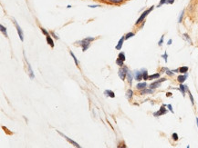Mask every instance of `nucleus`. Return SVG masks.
I'll return each instance as SVG.
<instances>
[{
    "mask_svg": "<svg viewBox=\"0 0 198 148\" xmlns=\"http://www.w3.org/2000/svg\"><path fill=\"white\" fill-rule=\"evenodd\" d=\"M94 40H95V38H94V37H86V38L82 39L81 41H79L77 43H79V45L82 47V51L85 52L87 49L91 46V42L94 41Z\"/></svg>",
    "mask_w": 198,
    "mask_h": 148,
    "instance_id": "nucleus-1",
    "label": "nucleus"
},
{
    "mask_svg": "<svg viewBox=\"0 0 198 148\" xmlns=\"http://www.w3.org/2000/svg\"><path fill=\"white\" fill-rule=\"evenodd\" d=\"M153 9H154V6H152L150 8H148L147 10H145L144 12H143L142 15H141V17H139L137 19V21L135 22V25H139V24H141V23H142L143 21H144V19H145V17L148 16V15H149Z\"/></svg>",
    "mask_w": 198,
    "mask_h": 148,
    "instance_id": "nucleus-2",
    "label": "nucleus"
},
{
    "mask_svg": "<svg viewBox=\"0 0 198 148\" xmlns=\"http://www.w3.org/2000/svg\"><path fill=\"white\" fill-rule=\"evenodd\" d=\"M128 68L127 66H121V68L119 69V72H118V75L120 76V78L121 80H124L125 77L127 76V73H128Z\"/></svg>",
    "mask_w": 198,
    "mask_h": 148,
    "instance_id": "nucleus-3",
    "label": "nucleus"
},
{
    "mask_svg": "<svg viewBox=\"0 0 198 148\" xmlns=\"http://www.w3.org/2000/svg\"><path fill=\"white\" fill-rule=\"evenodd\" d=\"M13 22H14V24H15V27H16V28H17V34H18V36H19V38H20L21 41H24V33H23V31H22L21 27H19V25L17 24V22L16 19L13 18Z\"/></svg>",
    "mask_w": 198,
    "mask_h": 148,
    "instance_id": "nucleus-4",
    "label": "nucleus"
},
{
    "mask_svg": "<svg viewBox=\"0 0 198 148\" xmlns=\"http://www.w3.org/2000/svg\"><path fill=\"white\" fill-rule=\"evenodd\" d=\"M167 106H165V105H162V106H161V108L159 110H158L157 112H155L154 114H153V115H154L155 117H158V116H161V115H165L166 113H167V109H166V107Z\"/></svg>",
    "mask_w": 198,
    "mask_h": 148,
    "instance_id": "nucleus-5",
    "label": "nucleus"
},
{
    "mask_svg": "<svg viewBox=\"0 0 198 148\" xmlns=\"http://www.w3.org/2000/svg\"><path fill=\"white\" fill-rule=\"evenodd\" d=\"M57 132H58V134H59V135H60L61 136H63L64 138H65V139H66V140H67V141H68V143H70V144L73 145L74 146H75V147H78V148H81V145H79V144H78V143H76L75 141H73L72 139H70V137H68L67 135H64V134H62V133H61V132H59V131H58V130H57Z\"/></svg>",
    "mask_w": 198,
    "mask_h": 148,
    "instance_id": "nucleus-6",
    "label": "nucleus"
},
{
    "mask_svg": "<svg viewBox=\"0 0 198 148\" xmlns=\"http://www.w3.org/2000/svg\"><path fill=\"white\" fill-rule=\"evenodd\" d=\"M165 80H166L165 78H162V79H160V80H157V81H155V82L152 83L149 87L151 88V89H155V88L159 87V86H161V83H162V82L165 81Z\"/></svg>",
    "mask_w": 198,
    "mask_h": 148,
    "instance_id": "nucleus-7",
    "label": "nucleus"
},
{
    "mask_svg": "<svg viewBox=\"0 0 198 148\" xmlns=\"http://www.w3.org/2000/svg\"><path fill=\"white\" fill-rule=\"evenodd\" d=\"M134 78L137 81H141L143 79V71H135L134 72Z\"/></svg>",
    "mask_w": 198,
    "mask_h": 148,
    "instance_id": "nucleus-8",
    "label": "nucleus"
},
{
    "mask_svg": "<svg viewBox=\"0 0 198 148\" xmlns=\"http://www.w3.org/2000/svg\"><path fill=\"white\" fill-rule=\"evenodd\" d=\"M175 3V0H160V3L158 5V7H162V5H172Z\"/></svg>",
    "mask_w": 198,
    "mask_h": 148,
    "instance_id": "nucleus-9",
    "label": "nucleus"
},
{
    "mask_svg": "<svg viewBox=\"0 0 198 148\" xmlns=\"http://www.w3.org/2000/svg\"><path fill=\"white\" fill-rule=\"evenodd\" d=\"M179 90L181 91L183 96L185 97V92L188 91V87H187V86H185V85H183V84H180V86H179Z\"/></svg>",
    "mask_w": 198,
    "mask_h": 148,
    "instance_id": "nucleus-10",
    "label": "nucleus"
},
{
    "mask_svg": "<svg viewBox=\"0 0 198 148\" xmlns=\"http://www.w3.org/2000/svg\"><path fill=\"white\" fill-rule=\"evenodd\" d=\"M124 40H125V37H122L120 39V40H119V42H118V44H117V46H116V49H117V50H121V49Z\"/></svg>",
    "mask_w": 198,
    "mask_h": 148,
    "instance_id": "nucleus-11",
    "label": "nucleus"
},
{
    "mask_svg": "<svg viewBox=\"0 0 198 148\" xmlns=\"http://www.w3.org/2000/svg\"><path fill=\"white\" fill-rule=\"evenodd\" d=\"M46 39H47L48 44V45L50 46L51 47H54V46H55V44H54V41H53V39L51 38L50 35H48V36H47V37H46Z\"/></svg>",
    "mask_w": 198,
    "mask_h": 148,
    "instance_id": "nucleus-12",
    "label": "nucleus"
},
{
    "mask_svg": "<svg viewBox=\"0 0 198 148\" xmlns=\"http://www.w3.org/2000/svg\"><path fill=\"white\" fill-rule=\"evenodd\" d=\"M26 60H27V59H26ZM27 65H28V68L29 76H30L31 79H34V78H35V76H34V73H33V70H32V68H31V66L29 65L28 61H27Z\"/></svg>",
    "mask_w": 198,
    "mask_h": 148,
    "instance_id": "nucleus-13",
    "label": "nucleus"
},
{
    "mask_svg": "<svg viewBox=\"0 0 198 148\" xmlns=\"http://www.w3.org/2000/svg\"><path fill=\"white\" fill-rule=\"evenodd\" d=\"M146 86H147V84L145 82H143V83L137 84L136 88H137V89H139V90H142V89H144V88H146Z\"/></svg>",
    "mask_w": 198,
    "mask_h": 148,
    "instance_id": "nucleus-14",
    "label": "nucleus"
},
{
    "mask_svg": "<svg viewBox=\"0 0 198 148\" xmlns=\"http://www.w3.org/2000/svg\"><path fill=\"white\" fill-rule=\"evenodd\" d=\"M186 79H187V75H186V74H185V75H184V76H179L177 77V80L180 84H183Z\"/></svg>",
    "mask_w": 198,
    "mask_h": 148,
    "instance_id": "nucleus-15",
    "label": "nucleus"
},
{
    "mask_svg": "<svg viewBox=\"0 0 198 148\" xmlns=\"http://www.w3.org/2000/svg\"><path fill=\"white\" fill-rule=\"evenodd\" d=\"M132 78H133L132 74L131 73V71H128V73H127V80H128V82H129L130 85H132Z\"/></svg>",
    "mask_w": 198,
    "mask_h": 148,
    "instance_id": "nucleus-16",
    "label": "nucleus"
},
{
    "mask_svg": "<svg viewBox=\"0 0 198 148\" xmlns=\"http://www.w3.org/2000/svg\"><path fill=\"white\" fill-rule=\"evenodd\" d=\"M153 90L154 89H151V88H149V89H142L141 91V95H146V94H152L153 93Z\"/></svg>",
    "mask_w": 198,
    "mask_h": 148,
    "instance_id": "nucleus-17",
    "label": "nucleus"
},
{
    "mask_svg": "<svg viewBox=\"0 0 198 148\" xmlns=\"http://www.w3.org/2000/svg\"><path fill=\"white\" fill-rule=\"evenodd\" d=\"M0 30H1L2 34L4 35L5 37H8V36H7V28H6V27H4L3 25H0Z\"/></svg>",
    "mask_w": 198,
    "mask_h": 148,
    "instance_id": "nucleus-18",
    "label": "nucleus"
},
{
    "mask_svg": "<svg viewBox=\"0 0 198 148\" xmlns=\"http://www.w3.org/2000/svg\"><path fill=\"white\" fill-rule=\"evenodd\" d=\"M104 94L106 96H109L110 97H111V98H114L115 97V94L113 93L112 91H111V90H106L105 92H104Z\"/></svg>",
    "mask_w": 198,
    "mask_h": 148,
    "instance_id": "nucleus-19",
    "label": "nucleus"
},
{
    "mask_svg": "<svg viewBox=\"0 0 198 148\" xmlns=\"http://www.w3.org/2000/svg\"><path fill=\"white\" fill-rule=\"evenodd\" d=\"M132 95H133V92H132L131 89H129V90L126 92V97H127V99L131 100L132 98Z\"/></svg>",
    "mask_w": 198,
    "mask_h": 148,
    "instance_id": "nucleus-20",
    "label": "nucleus"
},
{
    "mask_svg": "<svg viewBox=\"0 0 198 148\" xmlns=\"http://www.w3.org/2000/svg\"><path fill=\"white\" fill-rule=\"evenodd\" d=\"M183 37H184V39H185V40H186L188 43H189L190 44V45H192V40H191V38L189 37V36H188V35L187 34H184V35H183Z\"/></svg>",
    "mask_w": 198,
    "mask_h": 148,
    "instance_id": "nucleus-21",
    "label": "nucleus"
},
{
    "mask_svg": "<svg viewBox=\"0 0 198 148\" xmlns=\"http://www.w3.org/2000/svg\"><path fill=\"white\" fill-rule=\"evenodd\" d=\"M160 77V74L157 73V74H153L152 76H149V80H152V79H157V78Z\"/></svg>",
    "mask_w": 198,
    "mask_h": 148,
    "instance_id": "nucleus-22",
    "label": "nucleus"
},
{
    "mask_svg": "<svg viewBox=\"0 0 198 148\" xmlns=\"http://www.w3.org/2000/svg\"><path fill=\"white\" fill-rule=\"evenodd\" d=\"M188 72V67L187 66H182L179 68V73L182 74H186Z\"/></svg>",
    "mask_w": 198,
    "mask_h": 148,
    "instance_id": "nucleus-23",
    "label": "nucleus"
},
{
    "mask_svg": "<svg viewBox=\"0 0 198 148\" xmlns=\"http://www.w3.org/2000/svg\"><path fill=\"white\" fill-rule=\"evenodd\" d=\"M123 63H124V61L121 60V58H117V60H116V64L119 66H123Z\"/></svg>",
    "mask_w": 198,
    "mask_h": 148,
    "instance_id": "nucleus-24",
    "label": "nucleus"
},
{
    "mask_svg": "<svg viewBox=\"0 0 198 148\" xmlns=\"http://www.w3.org/2000/svg\"><path fill=\"white\" fill-rule=\"evenodd\" d=\"M143 80H149V75L146 70H143Z\"/></svg>",
    "mask_w": 198,
    "mask_h": 148,
    "instance_id": "nucleus-25",
    "label": "nucleus"
},
{
    "mask_svg": "<svg viewBox=\"0 0 198 148\" xmlns=\"http://www.w3.org/2000/svg\"><path fill=\"white\" fill-rule=\"evenodd\" d=\"M135 36V34L134 33H132V32H130V33H128L126 36H125V39H129V38H131V37H133Z\"/></svg>",
    "mask_w": 198,
    "mask_h": 148,
    "instance_id": "nucleus-26",
    "label": "nucleus"
},
{
    "mask_svg": "<svg viewBox=\"0 0 198 148\" xmlns=\"http://www.w3.org/2000/svg\"><path fill=\"white\" fill-rule=\"evenodd\" d=\"M118 57L119 58H121V60H123V61H125V54L123 53V52H121L120 54H119V56H118Z\"/></svg>",
    "mask_w": 198,
    "mask_h": 148,
    "instance_id": "nucleus-27",
    "label": "nucleus"
},
{
    "mask_svg": "<svg viewBox=\"0 0 198 148\" xmlns=\"http://www.w3.org/2000/svg\"><path fill=\"white\" fill-rule=\"evenodd\" d=\"M70 55H71V56L73 57V59H74V61H75V64H76V65L78 66V65H79V61H78V59H77V57L75 56V55H74V54H73V52H72V51H70Z\"/></svg>",
    "mask_w": 198,
    "mask_h": 148,
    "instance_id": "nucleus-28",
    "label": "nucleus"
},
{
    "mask_svg": "<svg viewBox=\"0 0 198 148\" xmlns=\"http://www.w3.org/2000/svg\"><path fill=\"white\" fill-rule=\"evenodd\" d=\"M188 94H189V97H190V100H191V103H192V105L194 106L195 105V100H194V97H193V96H192V94H191V92L188 90Z\"/></svg>",
    "mask_w": 198,
    "mask_h": 148,
    "instance_id": "nucleus-29",
    "label": "nucleus"
},
{
    "mask_svg": "<svg viewBox=\"0 0 198 148\" xmlns=\"http://www.w3.org/2000/svg\"><path fill=\"white\" fill-rule=\"evenodd\" d=\"M184 15H185V10H183L181 12V15H180V17H179V19H178V23H181L182 20H183V17H184Z\"/></svg>",
    "mask_w": 198,
    "mask_h": 148,
    "instance_id": "nucleus-30",
    "label": "nucleus"
},
{
    "mask_svg": "<svg viewBox=\"0 0 198 148\" xmlns=\"http://www.w3.org/2000/svg\"><path fill=\"white\" fill-rule=\"evenodd\" d=\"M109 1L113 3V4H120L123 1V0H109Z\"/></svg>",
    "mask_w": 198,
    "mask_h": 148,
    "instance_id": "nucleus-31",
    "label": "nucleus"
},
{
    "mask_svg": "<svg viewBox=\"0 0 198 148\" xmlns=\"http://www.w3.org/2000/svg\"><path fill=\"white\" fill-rule=\"evenodd\" d=\"M163 38H164V36H162L161 39L159 40V42H158V46H162V43H163Z\"/></svg>",
    "mask_w": 198,
    "mask_h": 148,
    "instance_id": "nucleus-32",
    "label": "nucleus"
},
{
    "mask_svg": "<svg viewBox=\"0 0 198 148\" xmlns=\"http://www.w3.org/2000/svg\"><path fill=\"white\" fill-rule=\"evenodd\" d=\"M40 29H41V31H42V33H43L44 35H45V36H46V37H47V36H48V35H50V34H49V33H48V31L46 30V29H45V28H43V27H41Z\"/></svg>",
    "mask_w": 198,
    "mask_h": 148,
    "instance_id": "nucleus-33",
    "label": "nucleus"
},
{
    "mask_svg": "<svg viewBox=\"0 0 198 148\" xmlns=\"http://www.w3.org/2000/svg\"><path fill=\"white\" fill-rule=\"evenodd\" d=\"M162 57L163 59H164V61L167 63V60H168V58H167V57H168V55H167V53H166V52H165V53L163 54V55L162 56Z\"/></svg>",
    "mask_w": 198,
    "mask_h": 148,
    "instance_id": "nucleus-34",
    "label": "nucleus"
},
{
    "mask_svg": "<svg viewBox=\"0 0 198 148\" xmlns=\"http://www.w3.org/2000/svg\"><path fill=\"white\" fill-rule=\"evenodd\" d=\"M172 136V139H174L175 141H177V140H178V135L176 134V133H174Z\"/></svg>",
    "mask_w": 198,
    "mask_h": 148,
    "instance_id": "nucleus-35",
    "label": "nucleus"
},
{
    "mask_svg": "<svg viewBox=\"0 0 198 148\" xmlns=\"http://www.w3.org/2000/svg\"><path fill=\"white\" fill-rule=\"evenodd\" d=\"M99 7H101L100 5H90V6H89V7H91V8H96Z\"/></svg>",
    "mask_w": 198,
    "mask_h": 148,
    "instance_id": "nucleus-36",
    "label": "nucleus"
},
{
    "mask_svg": "<svg viewBox=\"0 0 198 148\" xmlns=\"http://www.w3.org/2000/svg\"><path fill=\"white\" fill-rule=\"evenodd\" d=\"M167 107H168V109L170 110V112L171 113H172V114H174V110H172V105H167Z\"/></svg>",
    "mask_w": 198,
    "mask_h": 148,
    "instance_id": "nucleus-37",
    "label": "nucleus"
},
{
    "mask_svg": "<svg viewBox=\"0 0 198 148\" xmlns=\"http://www.w3.org/2000/svg\"><path fill=\"white\" fill-rule=\"evenodd\" d=\"M50 35H52V36H53L54 37H55L56 39H59V37H58L57 35H56L55 33H54V32H50Z\"/></svg>",
    "mask_w": 198,
    "mask_h": 148,
    "instance_id": "nucleus-38",
    "label": "nucleus"
},
{
    "mask_svg": "<svg viewBox=\"0 0 198 148\" xmlns=\"http://www.w3.org/2000/svg\"><path fill=\"white\" fill-rule=\"evenodd\" d=\"M171 44H172V39H169V41H168V43H167V45H168V46H170V45H171Z\"/></svg>",
    "mask_w": 198,
    "mask_h": 148,
    "instance_id": "nucleus-39",
    "label": "nucleus"
},
{
    "mask_svg": "<svg viewBox=\"0 0 198 148\" xmlns=\"http://www.w3.org/2000/svg\"><path fill=\"white\" fill-rule=\"evenodd\" d=\"M172 96V93H170V92H168L166 94V96Z\"/></svg>",
    "mask_w": 198,
    "mask_h": 148,
    "instance_id": "nucleus-40",
    "label": "nucleus"
},
{
    "mask_svg": "<svg viewBox=\"0 0 198 148\" xmlns=\"http://www.w3.org/2000/svg\"><path fill=\"white\" fill-rule=\"evenodd\" d=\"M196 125H197V128H198V117H196Z\"/></svg>",
    "mask_w": 198,
    "mask_h": 148,
    "instance_id": "nucleus-41",
    "label": "nucleus"
}]
</instances>
